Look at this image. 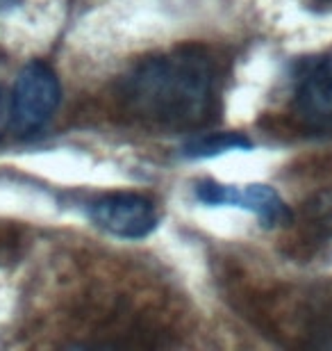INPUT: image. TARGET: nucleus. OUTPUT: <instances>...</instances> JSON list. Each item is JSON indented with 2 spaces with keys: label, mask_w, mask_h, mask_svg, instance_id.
Returning <instances> with one entry per match:
<instances>
[{
  "label": "nucleus",
  "mask_w": 332,
  "mask_h": 351,
  "mask_svg": "<svg viewBox=\"0 0 332 351\" xmlns=\"http://www.w3.org/2000/svg\"><path fill=\"white\" fill-rule=\"evenodd\" d=\"M125 98L151 121L196 125L214 108V66L199 51L148 60L128 75Z\"/></svg>",
  "instance_id": "1"
},
{
  "label": "nucleus",
  "mask_w": 332,
  "mask_h": 351,
  "mask_svg": "<svg viewBox=\"0 0 332 351\" xmlns=\"http://www.w3.org/2000/svg\"><path fill=\"white\" fill-rule=\"evenodd\" d=\"M292 112L312 135H332V53L303 55L292 64Z\"/></svg>",
  "instance_id": "2"
},
{
  "label": "nucleus",
  "mask_w": 332,
  "mask_h": 351,
  "mask_svg": "<svg viewBox=\"0 0 332 351\" xmlns=\"http://www.w3.org/2000/svg\"><path fill=\"white\" fill-rule=\"evenodd\" d=\"M62 89L58 75L46 62L34 60L21 69L12 94L10 119L18 135H34L51 121L60 105Z\"/></svg>",
  "instance_id": "3"
},
{
  "label": "nucleus",
  "mask_w": 332,
  "mask_h": 351,
  "mask_svg": "<svg viewBox=\"0 0 332 351\" xmlns=\"http://www.w3.org/2000/svg\"><path fill=\"white\" fill-rule=\"evenodd\" d=\"M89 219L121 240H144L157 228L159 215L146 196L107 194L89 206Z\"/></svg>",
  "instance_id": "4"
},
{
  "label": "nucleus",
  "mask_w": 332,
  "mask_h": 351,
  "mask_svg": "<svg viewBox=\"0 0 332 351\" xmlns=\"http://www.w3.org/2000/svg\"><path fill=\"white\" fill-rule=\"evenodd\" d=\"M223 206H237L251 210L259 219V223L266 228L292 221V210L282 201V196L271 185H262V182H253V185H244V187L225 185Z\"/></svg>",
  "instance_id": "5"
},
{
  "label": "nucleus",
  "mask_w": 332,
  "mask_h": 351,
  "mask_svg": "<svg viewBox=\"0 0 332 351\" xmlns=\"http://www.w3.org/2000/svg\"><path fill=\"white\" fill-rule=\"evenodd\" d=\"M253 149V142L242 132H209L199 139H192L182 146V156L192 160H207L223 156L230 151H248Z\"/></svg>",
  "instance_id": "6"
},
{
  "label": "nucleus",
  "mask_w": 332,
  "mask_h": 351,
  "mask_svg": "<svg viewBox=\"0 0 332 351\" xmlns=\"http://www.w3.org/2000/svg\"><path fill=\"white\" fill-rule=\"evenodd\" d=\"M194 196H196V201H201L205 203V206H223V182H218V180H201V182H196V187H194Z\"/></svg>",
  "instance_id": "7"
},
{
  "label": "nucleus",
  "mask_w": 332,
  "mask_h": 351,
  "mask_svg": "<svg viewBox=\"0 0 332 351\" xmlns=\"http://www.w3.org/2000/svg\"><path fill=\"white\" fill-rule=\"evenodd\" d=\"M5 119H7V105H5V96L0 94V128H3Z\"/></svg>",
  "instance_id": "8"
}]
</instances>
